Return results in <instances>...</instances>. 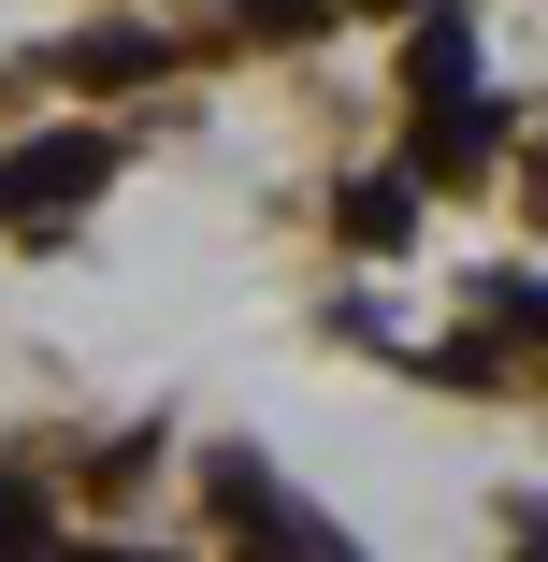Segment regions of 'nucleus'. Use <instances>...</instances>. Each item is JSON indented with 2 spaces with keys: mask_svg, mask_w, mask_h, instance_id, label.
I'll return each mask as SVG.
<instances>
[{
  "mask_svg": "<svg viewBox=\"0 0 548 562\" xmlns=\"http://www.w3.org/2000/svg\"><path fill=\"white\" fill-rule=\"evenodd\" d=\"M404 232H418L404 188H347V246H404Z\"/></svg>",
  "mask_w": 548,
  "mask_h": 562,
  "instance_id": "423d86ee",
  "label": "nucleus"
},
{
  "mask_svg": "<svg viewBox=\"0 0 548 562\" xmlns=\"http://www.w3.org/2000/svg\"><path fill=\"white\" fill-rule=\"evenodd\" d=\"M72 72H87V87H145V72H174V30H87Z\"/></svg>",
  "mask_w": 548,
  "mask_h": 562,
  "instance_id": "20e7f679",
  "label": "nucleus"
},
{
  "mask_svg": "<svg viewBox=\"0 0 548 562\" xmlns=\"http://www.w3.org/2000/svg\"><path fill=\"white\" fill-rule=\"evenodd\" d=\"M477 159H491V116H477V87H462V101H418V173H433V188H462Z\"/></svg>",
  "mask_w": 548,
  "mask_h": 562,
  "instance_id": "7ed1b4c3",
  "label": "nucleus"
},
{
  "mask_svg": "<svg viewBox=\"0 0 548 562\" xmlns=\"http://www.w3.org/2000/svg\"><path fill=\"white\" fill-rule=\"evenodd\" d=\"M404 87H418V101H462V87H477V44H462V15H433V30L404 44Z\"/></svg>",
  "mask_w": 548,
  "mask_h": 562,
  "instance_id": "39448f33",
  "label": "nucleus"
},
{
  "mask_svg": "<svg viewBox=\"0 0 548 562\" xmlns=\"http://www.w3.org/2000/svg\"><path fill=\"white\" fill-rule=\"evenodd\" d=\"M202 491H216V519L260 533V548H333V519H289V505H275V476L246 462V447H216V476H202Z\"/></svg>",
  "mask_w": 548,
  "mask_h": 562,
  "instance_id": "f03ea898",
  "label": "nucleus"
},
{
  "mask_svg": "<svg viewBox=\"0 0 548 562\" xmlns=\"http://www.w3.org/2000/svg\"><path fill=\"white\" fill-rule=\"evenodd\" d=\"M232 15H246L260 44H303V30H333V15H347V0H232Z\"/></svg>",
  "mask_w": 548,
  "mask_h": 562,
  "instance_id": "0eeeda50",
  "label": "nucleus"
},
{
  "mask_svg": "<svg viewBox=\"0 0 548 562\" xmlns=\"http://www.w3.org/2000/svg\"><path fill=\"white\" fill-rule=\"evenodd\" d=\"M101 173H116V145H101V131H44L30 159H0V216H58V202H87Z\"/></svg>",
  "mask_w": 548,
  "mask_h": 562,
  "instance_id": "f257e3e1",
  "label": "nucleus"
},
{
  "mask_svg": "<svg viewBox=\"0 0 548 562\" xmlns=\"http://www.w3.org/2000/svg\"><path fill=\"white\" fill-rule=\"evenodd\" d=\"M376 15H433V0H376Z\"/></svg>",
  "mask_w": 548,
  "mask_h": 562,
  "instance_id": "1a4fd4ad",
  "label": "nucleus"
},
{
  "mask_svg": "<svg viewBox=\"0 0 548 562\" xmlns=\"http://www.w3.org/2000/svg\"><path fill=\"white\" fill-rule=\"evenodd\" d=\"M44 533H58V505H44L30 476H0V548H44Z\"/></svg>",
  "mask_w": 548,
  "mask_h": 562,
  "instance_id": "6e6552de",
  "label": "nucleus"
}]
</instances>
